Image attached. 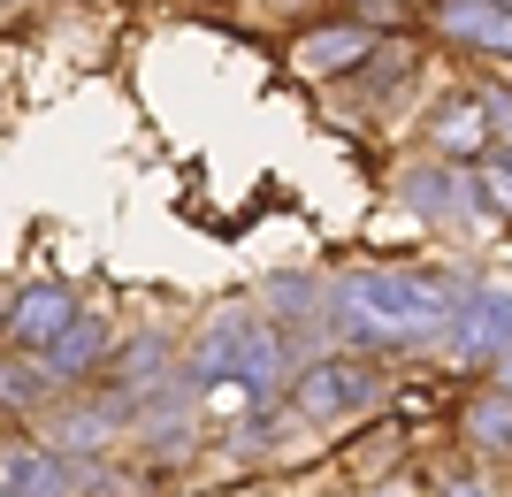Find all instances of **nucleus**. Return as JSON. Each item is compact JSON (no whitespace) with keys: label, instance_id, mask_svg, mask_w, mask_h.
Instances as JSON below:
<instances>
[{"label":"nucleus","instance_id":"4","mask_svg":"<svg viewBox=\"0 0 512 497\" xmlns=\"http://www.w3.org/2000/svg\"><path fill=\"white\" fill-rule=\"evenodd\" d=\"M8 322H16V337H31V345H46V337H62L69 322H77V314H69V299L62 291H16V314H8Z\"/></svg>","mask_w":512,"mask_h":497},{"label":"nucleus","instance_id":"7","mask_svg":"<svg viewBox=\"0 0 512 497\" xmlns=\"http://www.w3.org/2000/svg\"><path fill=\"white\" fill-rule=\"evenodd\" d=\"M85 352H100V322H85V314H77V322L62 329V345H54V375H77V360H85Z\"/></svg>","mask_w":512,"mask_h":497},{"label":"nucleus","instance_id":"6","mask_svg":"<svg viewBox=\"0 0 512 497\" xmlns=\"http://www.w3.org/2000/svg\"><path fill=\"white\" fill-rule=\"evenodd\" d=\"M436 138H444L451 153H474L482 146V100H451L444 123H436Z\"/></svg>","mask_w":512,"mask_h":497},{"label":"nucleus","instance_id":"5","mask_svg":"<svg viewBox=\"0 0 512 497\" xmlns=\"http://www.w3.org/2000/svg\"><path fill=\"white\" fill-rule=\"evenodd\" d=\"M360 54H375V31H321V39H306L299 46V69H352Z\"/></svg>","mask_w":512,"mask_h":497},{"label":"nucleus","instance_id":"1","mask_svg":"<svg viewBox=\"0 0 512 497\" xmlns=\"http://www.w3.org/2000/svg\"><path fill=\"white\" fill-rule=\"evenodd\" d=\"M337 299L344 329H360V337H428L444 322V291L421 276H352Z\"/></svg>","mask_w":512,"mask_h":497},{"label":"nucleus","instance_id":"8","mask_svg":"<svg viewBox=\"0 0 512 497\" xmlns=\"http://www.w3.org/2000/svg\"><path fill=\"white\" fill-rule=\"evenodd\" d=\"M8 497H54V467H46V459L8 452Z\"/></svg>","mask_w":512,"mask_h":497},{"label":"nucleus","instance_id":"10","mask_svg":"<svg viewBox=\"0 0 512 497\" xmlns=\"http://www.w3.org/2000/svg\"><path fill=\"white\" fill-rule=\"evenodd\" d=\"M505 161H512V153H505Z\"/></svg>","mask_w":512,"mask_h":497},{"label":"nucleus","instance_id":"9","mask_svg":"<svg viewBox=\"0 0 512 497\" xmlns=\"http://www.w3.org/2000/svg\"><path fill=\"white\" fill-rule=\"evenodd\" d=\"M306 406H314V413H337V406H352V375H337V368H314V375H306Z\"/></svg>","mask_w":512,"mask_h":497},{"label":"nucleus","instance_id":"2","mask_svg":"<svg viewBox=\"0 0 512 497\" xmlns=\"http://www.w3.org/2000/svg\"><path fill=\"white\" fill-rule=\"evenodd\" d=\"M199 360H207V375H245L253 390H268V383H276V368H283V352L268 345L245 314H230V322L214 329L207 345H199Z\"/></svg>","mask_w":512,"mask_h":497},{"label":"nucleus","instance_id":"3","mask_svg":"<svg viewBox=\"0 0 512 497\" xmlns=\"http://www.w3.org/2000/svg\"><path fill=\"white\" fill-rule=\"evenodd\" d=\"M444 31H451V39H474V46L512 54V16L497 8V0H444Z\"/></svg>","mask_w":512,"mask_h":497}]
</instances>
